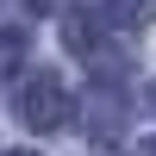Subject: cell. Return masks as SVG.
<instances>
[{
  "instance_id": "obj_3",
  "label": "cell",
  "mask_w": 156,
  "mask_h": 156,
  "mask_svg": "<svg viewBox=\"0 0 156 156\" xmlns=\"http://www.w3.org/2000/svg\"><path fill=\"white\" fill-rule=\"evenodd\" d=\"M31 6H37V12H62L69 0H31Z\"/></svg>"
},
{
  "instance_id": "obj_4",
  "label": "cell",
  "mask_w": 156,
  "mask_h": 156,
  "mask_svg": "<svg viewBox=\"0 0 156 156\" xmlns=\"http://www.w3.org/2000/svg\"><path fill=\"white\" fill-rule=\"evenodd\" d=\"M137 156H156V137H144V144H137Z\"/></svg>"
},
{
  "instance_id": "obj_2",
  "label": "cell",
  "mask_w": 156,
  "mask_h": 156,
  "mask_svg": "<svg viewBox=\"0 0 156 156\" xmlns=\"http://www.w3.org/2000/svg\"><path fill=\"white\" fill-rule=\"evenodd\" d=\"M81 19L94 31H131L156 19V0H81Z\"/></svg>"
},
{
  "instance_id": "obj_6",
  "label": "cell",
  "mask_w": 156,
  "mask_h": 156,
  "mask_svg": "<svg viewBox=\"0 0 156 156\" xmlns=\"http://www.w3.org/2000/svg\"><path fill=\"white\" fill-rule=\"evenodd\" d=\"M150 106H156V81H150Z\"/></svg>"
},
{
  "instance_id": "obj_5",
  "label": "cell",
  "mask_w": 156,
  "mask_h": 156,
  "mask_svg": "<svg viewBox=\"0 0 156 156\" xmlns=\"http://www.w3.org/2000/svg\"><path fill=\"white\" fill-rule=\"evenodd\" d=\"M6 156H37V150H6Z\"/></svg>"
},
{
  "instance_id": "obj_1",
  "label": "cell",
  "mask_w": 156,
  "mask_h": 156,
  "mask_svg": "<svg viewBox=\"0 0 156 156\" xmlns=\"http://www.w3.org/2000/svg\"><path fill=\"white\" fill-rule=\"evenodd\" d=\"M12 112H19L31 131H62V125L75 119V100H69V87H62V75L25 69V75H19V100H12Z\"/></svg>"
}]
</instances>
